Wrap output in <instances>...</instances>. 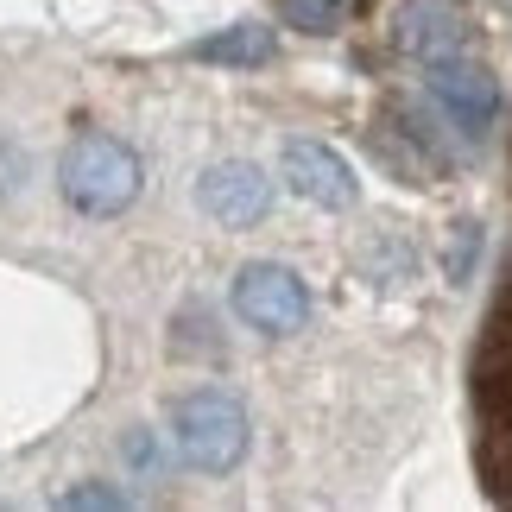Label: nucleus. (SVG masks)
Returning a JSON list of instances; mask_svg holds the SVG:
<instances>
[{
  "instance_id": "1",
  "label": "nucleus",
  "mask_w": 512,
  "mask_h": 512,
  "mask_svg": "<svg viewBox=\"0 0 512 512\" xmlns=\"http://www.w3.org/2000/svg\"><path fill=\"white\" fill-rule=\"evenodd\" d=\"M57 184H64L70 209H83V215H121L133 196H140V159H133L121 140H108V133H83V140L64 152Z\"/></svg>"
},
{
  "instance_id": "2",
  "label": "nucleus",
  "mask_w": 512,
  "mask_h": 512,
  "mask_svg": "<svg viewBox=\"0 0 512 512\" xmlns=\"http://www.w3.org/2000/svg\"><path fill=\"white\" fill-rule=\"evenodd\" d=\"M171 437L184 449L190 468H209V475H222L247 456V411L228 399V392H190V399H177L171 411Z\"/></svg>"
},
{
  "instance_id": "3",
  "label": "nucleus",
  "mask_w": 512,
  "mask_h": 512,
  "mask_svg": "<svg viewBox=\"0 0 512 512\" xmlns=\"http://www.w3.org/2000/svg\"><path fill=\"white\" fill-rule=\"evenodd\" d=\"M234 310L253 323V329H266V336H291V329H304L310 317V291L298 272H285V266H247L241 279H234Z\"/></svg>"
},
{
  "instance_id": "4",
  "label": "nucleus",
  "mask_w": 512,
  "mask_h": 512,
  "mask_svg": "<svg viewBox=\"0 0 512 512\" xmlns=\"http://www.w3.org/2000/svg\"><path fill=\"white\" fill-rule=\"evenodd\" d=\"M424 83H430V102H437L468 140H481L487 121H494V102H500L494 76H487L481 64H468V57H437Z\"/></svg>"
},
{
  "instance_id": "5",
  "label": "nucleus",
  "mask_w": 512,
  "mask_h": 512,
  "mask_svg": "<svg viewBox=\"0 0 512 512\" xmlns=\"http://www.w3.org/2000/svg\"><path fill=\"white\" fill-rule=\"evenodd\" d=\"M392 38H399L405 57L418 64H437V57H462L468 51V26L449 0H405L399 19H392Z\"/></svg>"
},
{
  "instance_id": "6",
  "label": "nucleus",
  "mask_w": 512,
  "mask_h": 512,
  "mask_svg": "<svg viewBox=\"0 0 512 512\" xmlns=\"http://www.w3.org/2000/svg\"><path fill=\"white\" fill-rule=\"evenodd\" d=\"M285 184L298 190L304 203H317V209H348L354 196H361L348 159H336V152L317 146V140H291L285 146Z\"/></svg>"
},
{
  "instance_id": "7",
  "label": "nucleus",
  "mask_w": 512,
  "mask_h": 512,
  "mask_svg": "<svg viewBox=\"0 0 512 512\" xmlns=\"http://www.w3.org/2000/svg\"><path fill=\"white\" fill-rule=\"evenodd\" d=\"M196 196H203V209H209L222 228H253V222L272 209V184L260 177V165H247V159L215 165Z\"/></svg>"
},
{
  "instance_id": "8",
  "label": "nucleus",
  "mask_w": 512,
  "mask_h": 512,
  "mask_svg": "<svg viewBox=\"0 0 512 512\" xmlns=\"http://www.w3.org/2000/svg\"><path fill=\"white\" fill-rule=\"evenodd\" d=\"M196 64H266L272 57V32L266 26H228V32H215L203 38V45H190Z\"/></svg>"
},
{
  "instance_id": "9",
  "label": "nucleus",
  "mask_w": 512,
  "mask_h": 512,
  "mask_svg": "<svg viewBox=\"0 0 512 512\" xmlns=\"http://www.w3.org/2000/svg\"><path fill=\"white\" fill-rule=\"evenodd\" d=\"M279 7H285V19H291L298 32H336L348 0H279Z\"/></svg>"
}]
</instances>
